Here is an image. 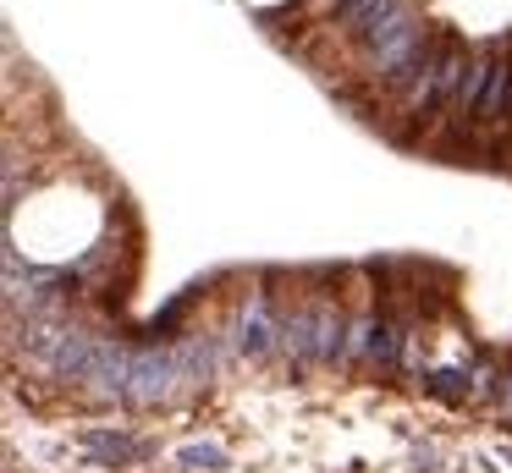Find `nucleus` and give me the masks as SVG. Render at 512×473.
Listing matches in <instances>:
<instances>
[{
  "label": "nucleus",
  "instance_id": "f257e3e1",
  "mask_svg": "<svg viewBox=\"0 0 512 473\" xmlns=\"http://www.w3.org/2000/svg\"><path fill=\"white\" fill-rule=\"evenodd\" d=\"M182 363H177V347H133V374H127V402L133 407H160L182 391Z\"/></svg>",
  "mask_w": 512,
  "mask_h": 473
},
{
  "label": "nucleus",
  "instance_id": "f03ea898",
  "mask_svg": "<svg viewBox=\"0 0 512 473\" xmlns=\"http://www.w3.org/2000/svg\"><path fill=\"white\" fill-rule=\"evenodd\" d=\"M232 347L243 352V358H270V352H281V308L270 303V292L243 297L237 325H232Z\"/></svg>",
  "mask_w": 512,
  "mask_h": 473
},
{
  "label": "nucleus",
  "instance_id": "7ed1b4c3",
  "mask_svg": "<svg viewBox=\"0 0 512 473\" xmlns=\"http://www.w3.org/2000/svg\"><path fill=\"white\" fill-rule=\"evenodd\" d=\"M347 325H353V314H347L336 297H320V303H314V358L331 363V369H342Z\"/></svg>",
  "mask_w": 512,
  "mask_h": 473
},
{
  "label": "nucleus",
  "instance_id": "20e7f679",
  "mask_svg": "<svg viewBox=\"0 0 512 473\" xmlns=\"http://www.w3.org/2000/svg\"><path fill=\"white\" fill-rule=\"evenodd\" d=\"M281 358L292 369H314V303H298V308H281Z\"/></svg>",
  "mask_w": 512,
  "mask_h": 473
},
{
  "label": "nucleus",
  "instance_id": "39448f33",
  "mask_svg": "<svg viewBox=\"0 0 512 473\" xmlns=\"http://www.w3.org/2000/svg\"><path fill=\"white\" fill-rule=\"evenodd\" d=\"M83 451H89L94 462H100V468H127V462L133 457H144V440L138 435H127V429H83Z\"/></svg>",
  "mask_w": 512,
  "mask_h": 473
},
{
  "label": "nucleus",
  "instance_id": "423d86ee",
  "mask_svg": "<svg viewBox=\"0 0 512 473\" xmlns=\"http://www.w3.org/2000/svg\"><path fill=\"white\" fill-rule=\"evenodd\" d=\"M375 330H380V308H364V314H353V325H347V347H342V369H353V363H369Z\"/></svg>",
  "mask_w": 512,
  "mask_h": 473
},
{
  "label": "nucleus",
  "instance_id": "0eeeda50",
  "mask_svg": "<svg viewBox=\"0 0 512 473\" xmlns=\"http://www.w3.org/2000/svg\"><path fill=\"white\" fill-rule=\"evenodd\" d=\"M419 385L430 396H441V402H452V407H463L468 396H474V374H468V369H430Z\"/></svg>",
  "mask_w": 512,
  "mask_h": 473
},
{
  "label": "nucleus",
  "instance_id": "6e6552de",
  "mask_svg": "<svg viewBox=\"0 0 512 473\" xmlns=\"http://www.w3.org/2000/svg\"><path fill=\"white\" fill-rule=\"evenodd\" d=\"M177 468H188V473H226L232 468V457H226L215 440H188V446H177Z\"/></svg>",
  "mask_w": 512,
  "mask_h": 473
},
{
  "label": "nucleus",
  "instance_id": "1a4fd4ad",
  "mask_svg": "<svg viewBox=\"0 0 512 473\" xmlns=\"http://www.w3.org/2000/svg\"><path fill=\"white\" fill-rule=\"evenodd\" d=\"M496 413L512 424V369H507V380H501V391H496Z\"/></svg>",
  "mask_w": 512,
  "mask_h": 473
}]
</instances>
